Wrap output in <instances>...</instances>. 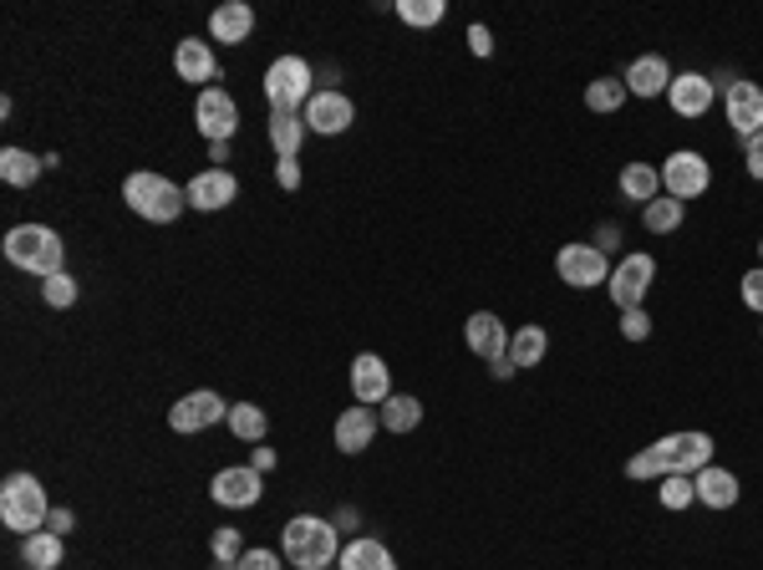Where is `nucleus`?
Returning <instances> with one entry per match:
<instances>
[{"label":"nucleus","instance_id":"5701e85b","mask_svg":"<svg viewBox=\"0 0 763 570\" xmlns=\"http://www.w3.org/2000/svg\"><path fill=\"white\" fill-rule=\"evenodd\" d=\"M173 72L184 82H214L219 77V62H214V52H209V41H179V52H173Z\"/></svg>","mask_w":763,"mask_h":570},{"label":"nucleus","instance_id":"f3484780","mask_svg":"<svg viewBox=\"0 0 763 570\" xmlns=\"http://www.w3.org/2000/svg\"><path fill=\"white\" fill-rule=\"evenodd\" d=\"M352 392H356V402H367V408H382V402L393 398V372H387V362H382L377 352H356Z\"/></svg>","mask_w":763,"mask_h":570},{"label":"nucleus","instance_id":"7ed1b4c3","mask_svg":"<svg viewBox=\"0 0 763 570\" xmlns=\"http://www.w3.org/2000/svg\"><path fill=\"white\" fill-rule=\"evenodd\" d=\"M6 260H11L15 270H26V276L52 280L66 270V245L52 225H15L11 235H6Z\"/></svg>","mask_w":763,"mask_h":570},{"label":"nucleus","instance_id":"412c9836","mask_svg":"<svg viewBox=\"0 0 763 570\" xmlns=\"http://www.w3.org/2000/svg\"><path fill=\"white\" fill-rule=\"evenodd\" d=\"M692 490H698V504H708V509H733L738 504V474L708 464V469L692 474Z\"/></svg>","mask_w":763,"mask_h":570},{"label":"nucleus","instance_id":"b1692460","mask_svg":"<svg viewBox=\"0 0 763 570\" xmlns=\"http://www.w3.org/2000/svg\"><path fill=\"white\" fill-rule=\"evenodd\" d=\"M62 556H66V545H62V535H52V530H36V535L21 540V560H26V570H56L62 566Z\"/></svg>","mask_w":763,"mask_h":570},{"label":"nucleus","instance_id":"a878e982","mask_svg":"<svg viewBox=\"0 0 763 570\" xmlns=\"http://www.w3.org/2000/svg\"><path fill=\"white\" fill-rule=\"evenodd\" d=\"M657 189H662V169H652V163H626L621 169V194L632 204H642V209L657 200Z\"/></svg>","mask_w":763,"mask_h":570},{"label":"nucleus","instance_id":"c03bdc74","mask_svg":"<svg viewBox=\"0 0 763 570\" xmlns=\"http://www.w3.org/2000/svg\"><path fill=\"white\" fill-rule=\"evenodd\" d=\"M280 189H301V163L280 159Z\"/></svg>","mask_w":763,"mask_h":570},{"label":"nucleus","instance_id":"cd10ccee","mask_svg":"<svg viewBox=\"0 0 763 570\" xmlns=\"http://www.w3.org/2000/svg\"><path fill=\"white\" fill-rule=\"evenodd\" d=\"M545 352H550V336H545V326H519V332L509 336V362L519 372H525V367H540Z\"/></svg>","mask_w":763,"mask_h":570},{"label":"nucleus","instance_id":"6ab92c4d","mask_svg":"<svg viewBox=\"0 0 763 570\" xmlns=\"http://www.w3.org/2000/svg\"><path fill=\"white\" fill-rule=\"evenodd\" d=\"M377 428H382L377 408H367V402H356V408H346L342 418H336L331 438H336V449H342V453H362V449H372V438H377Z\"/></svg>","mask_w":763,"mask_h":570},{"label":"nucleus","instance_id":"4c0bfd02","mask_svg":"<svg viewBox=\"0 0 763 570\" xmlns=\"http://www.w3.org/2000/svg\"><path fill=\"white\" fill-rule=\"evenodd\" d=\"M621 336H626V342H646V336H652V316H646L642 305H636V311H621Z\"/></svg>","mask_w":763,"mask_h":570},{"label":"nucleus","instance_id":"2f4dec72","mask_svg":"<svg viewBox=\"0 0 763 570\" xmlns=\"http://www.w3.org/2000/svg\"><path fill=\"white\" fill-rule=\"evenodd\" d=\"M626 82L621 77H595V82H585V107H591V112H616L621 103H626Z\"/></svg>","mask_w":763,"mask_h":570},{"label":"nucleus","instance_id":"393cba45","mask_svg":"<svg viewBox=\"0 0 763 570\" xmlns=\"http://www.w3.org/2000/svg\"><path fill=\"white\" fill-rule=\"evenodd\" d=\"M305 118L301 112H270V143H276V153L280 159H295L301 153V143H305Z\"/></svg>","mask_w":763,"mask_h":570},{"label":"nucleus","instance_id":"e433bc0d","mask_svg":"<svg viewBox=\"0 0 763 570\" xmlns=\"http://www.w3.org/2000/svg\"><path fill=\"white\" fill-rule=\"evenodd\" d=\"M692 499H698V490H692V474L662 478V509H687Z\"/></svg>","mask_w":763,"mask_h":570},{"label":"nucleus","instance_id":"9d476101","mask_svg":"<svg viewBox=\"0 0 763 570\" xmlns=\"http://www.w3.org/2000/svg\"><path fill=\"white\" fill-rule=\"evenodd\" d=\"M194 118H198V133L209 138V143H229L239 133V103L235 93H224V87H204L194 103Z\"/></svg>","mask_w":763,"mask_h":570},{"label":"nucleus","instance_id":"f8f14e48","mask_svg":"<svg viewBox=\"0 0 763 570\" xmlns=\"http://www.w3.org/2000/svg\"><path fill=\"white\" fill-rule=\"evenodd\" d=\"M209 494L214 504H224V509H255L260 504V469L250 464H235V469H219V474L209 478Z\"/></svg>","mask_w":763,"mask_h":570},{"label":"nucleus","instance_id":"7c9ffc66","mask_svg":"<svg viewBox=\"0 0 763 570\" xmlns=\"http://www.w3.org/2000/svg\"><path fill=\"white\" fill-rule=\"evenodd\" d=\"M687 219V204L683 200H671V194H657V200L642 209V225L652 229V235H671V229Z\"/></svg>","mask_w":763,"mask_h":570},{"label":"nucleus","instance_id":"49530a36","mask_svg":"<svg viewBox=\"0 0 763 570\" xmlns=\"http://www.w3.org/2000/svg\"><path fill=\"white\" fill-rule=\"evenodd\" d=\"M759 255H763V245H759Z\"/></svg>","mask_w":763,"mask_h":570},{"label":"nucleus","instance_id":"6e6552de","mask_svg":"<svg viewBox=\"0 0 763 570\" xmlns=\"http://www.w3.org/2000/svg\"><path fill=\"white\" fill-rule=\"evenodd\" d=\"M555 276L566 280V286H576V291H595V286L611 280V260H605L601 245H560Z\"/></svg>","mask_w":763,"mask_h":570},{"label":"nucleus","instance_id":"72a5a7b5","mask_svg":"<svg viewBox=\"0 0 763 570\" xmlns=\"http://www.w3.org/2000/svg\"><path fill=\"white\" fill-rule=\"evenodd\" d=\"M209 550H214V566H219V570H235L239 556H245V535H239L235 525H224V530H214Z\"/></svg>","mask_w":763,"mask_h":570},{"label":"nucleus","instance_id":"c9c22d12","mask_svg":"<svg viewBox=\"0 0 763 570\" xmlns=\"http://www.w3.org/2000/svg\"><path fill=\"white\" fill-rule=\"evenodd\" d=\"M41 301L52 305V311H66V305H77V280L66 276H52V280H41Z\"/></svg>","mask_w":763,"mask_h":570},{"label":"nucleus","instance_id":"ddd939ff","mask_svg":"<svg viewBox=\"0 0 763 570\" xmlns=\"http://www.w3.org/2000/svg\"><path fill=\"white\" fill-rule=\"evenodd\" d=\"M305 128L316 138H336V133H346L356 122V107H352V97L346 93H316L311 103H305Z\"/></svg>","mask_w":763,"mask_h":570},{"label":"nucleus","instance_id":"473e14b6","mask_svg":"<svg viewBox=\"0 0 763 570\" xmlns=\"http://www.w3.org/2000/svg\"><path fill=\"white\" fill-rule=\"evenodd\" d=\"M224 423H229V433H235V438H250V443H260L265 428H270V418H265V408H255V402H235Z\"/></svg>","mask_w":763,"mask_h":570},{"label":"nucleus","instance_id":"423d86ee","mask_svg":"<svg viewBox=\"0 0 763 570\" xmlns=\"http://www.w3.org/2000/svg\"><path fill=\"white\" fill-rule=\"evenodd\" d=\"M316 72L305 56H276L270 67H265V97H270V112H295L316 97Z\"/></svg>","mask_w":763,"mask_h":570},{"label":"nucleus","instance_id":"f03ea898","mask_svg":"<svg viewBox=\"0 0 763 570\" xmlns=\"http://www.w3.org/2000/svg\"><path fill=\"white\" fill-rule=\"evenodd\" d=\"M280 556H286L295 570H326L331 560H342L336 519H321V515L286 519V530H280Z\"/></svg>","mask_w":763,"mask_h":570},{"label":"nucleus","instance_id":"f704fd0d","mask_svg":"<svg viewBox=\"0 0 763 570\" xmlns=\"http://www.w3.org/2000/svg\"><path fill=\"white\" fill-rule=\"evenodd\" d=\"M397 15L408 21V26H438L448 15L443 0H397Z\"/></svg>","mask_w":763,"mask_h":570},{"label":"nucleus","instance_id":"aec40b11","mask_svg":"<svg viewBox=\"0 0 763 570\" xmlns=\"http://www.w3.org/2000/svg\"><path fill=\"white\" fill-rule=\"evenodd\" d=\"M250 31H255V11L245 0H229V6H219V11L209 15V36L224 41V46H245Z\"/></svg>","mask_w":763,"mask_h":570},{"label":"nucleus","instance_id":"39448f33","mask_svg":"<svg viewBox=\"0 0 763 570\" xmlns=\"http://www.w3.org/2000/svg\"><path fill=\"white\" fill-rule=\"evenodd\" d=\"M46 515H52V504H46V490H41L36 474H11L0 484V525L11 535H36L46 530Z\"/></svg>","mask_w":763,"mask_h":570},{"label":"nucleus","instance_id":"f257e3e1","mask_svg":"<svg viewBox=\"0 0 763 570\" xmlns=\"http://www.w3.org/2000/svg\"><path fill=\"white\" fill-rule=\"evenodd\" d=\"M712 464V438L702 428L687 433H667L636 459H626V478H671V474H698Z\"/></svg>","mask_w":763,"mask_h":570},{"label":"nucleus","instance_id":"79ce46f5","mask_svg":"<svg viewBox=\"0 0 763 570\" xmlns=\"http://www.w3.org/2000/svg\"><path fill=\"white\" fill-rule=\"evenodd\" d=\"M46 530L62 535V540H66V535L77 530V515H72V509H52V515H46Z\"/></svg>","mask_w":763,"mask_h":570},{"label":"nucleus","instance_id":"c756f323","mask_svg":"<svg viewBox=\"0 0 763 570\" xmlns=\"http://www.w3.org/2000/svg\"><path fill=\"white\" fill-rule=\"evenodd\" d=\"M41 169H46V163L31 159L26 148H0V179L11 189H31L41 179Z\"/></svg>","mask_w":763,"mask_h":570},{"label":"nucleus","instance_id":"a19ab883","mask_svg":"<svg viewBox=\"0 0 763 570\" xmlns=\"http://www.w3.org/2000/svg\"><path fill=\"white\" fill-rule=\"evenodd\" d=\"M743 163H749V179H763V133L743 138Z\"/></svg>","mask_w":763,"mask_h":570},{"label":"nucleus","instance_id":"bb28decb","mask_svg":"<svg viewBox=\"0 0 763 570\" xmlns=\"http://www.w3.org/2000/svg\"><path fill=\"white\" fill-rule=\"evenodd\" d=\"M342 570H397V560L382 540H352L342 545Z\"/></svg>","mask_w":763,"mask_h":570},{"label":"nucleus","instance_id":"20e7f679","mask_svg":"<svg viewBox=\"0 0 763 570\" xmlns=\"http://www.w3.org/2000/svg\"><path fill=\"white\" fill-rule=\"evenodd\" d=\"M122 204H128L138 219H148V225H173V219L189 209V194L173 184V179H163V173H128Z\"/></svg>","mask_w":763,"mask_h":570},{"label":"nucleus","instance_id":"dca6fc26","mask_svg":"<svg viewBox=\"0 0 763 570\" xmlns=\"http://www.w3.org/2000/svg\"><path fill=\"white\" fill-rule=\"evenodd\" d=\"M463 342H469V352L484 357L488 367L509 357V332H504V321L494 316V311H474V316L463 321Z\"/></svg>","mask_w":763,"mask_h":570},{"label":"nucleus","instance_id":"2eb2a0df","mask_svg":"<svg viewBox=\"0 0 763 570\" xmlns=\"http://www.w3.org/2000/svg\"><path fill=\"white\" fill-rule=\"evenodd\" d=\"M723 107H728V122H733L738 138L763 133V87L759 82H728Z\"/></svg>","mask_w":763,"mask_h":570},{"label":"nucleus","instance_id":"ea45409f","mask_svg":"<svg viewBox=\"0 0 763 570\" xmlns=\"http://www.w3.org/2000/svg\"><path fill=\"white\" fill-rule=\"evenodd\" d=\"M743 305H749V311H759V316H763V266L743 276Z\"/></svg>","mask_w":763,"mask_h":570},{"label":"nucleus","instance_id":"9b49d317","mask_svg":"<svg viewBox=\"0 0 763 570\" xmlns=\"http://www.w3.org/2000/svg\"><path fill=\"white\" fill-rule=\"evenodd\" d=\"M224 418H229V402H224L219 392H209V387H198V392H189V398H179L169 408L173 433H204V428L224 423Z\"/></svg>","mask_w":763,"mask_h":570},{"label":"nucleus","instance_id":"a18cd8bd","mask_svg":"<svg viewBox=\"0 0 763 570\" xmlns=\"http://www.w3.org/2000/svg\"><path fill=\"white\" fill-rule=\"evenodd\" d=\"M250 469L270 474V469H276V449H255V453H250Z\"/></svg>","mask_w":763,"mask_h":570},{"label":"nucleus","instance_id":"c85d7f7f","mask_svg":"<svg viewBox=\"0 0 763 570\" xmlns=\"http://www.w3.org/2000/svg\"><path fill=\"white\" fill-rule=\"evenodd\" d=\"M382 428H387V433H412V428L422 423V402L412 398V392H393V398L382 402Z\"/></svg>","mask_w":763,"mask_h":570},{"label":"nucleus","instance_id":"4be33fe9","mask_svg":"<svg viewBox=\"0 0 763 570\" xmlns=\"http://www.w3.org/2000/svg\"><path fill=\"white\" fill-rule=\"evenodd\" d=\"M621 82H626V93L632 97H662L671 87V67L662 62V56H636Z\"/></svg>","mask_w":763,"mask_h":570},{"label":"nucleus","instance_id":"a211bd4d","mask_svg":"<svg viewBox=\"0 0 763 570\" xmlns=\"http://www.w3.org/2000/svg\"><path fill=\"white\" fill-rule=\"evenodd\" d=\"M712 97H718V87H712V77H702V72H677L667 87V103L677 118H702L712 107Z\"/></svg>","mask_w":763,"mask_h":570},{"label":"nucleus","instance_id":"58836bf2","mask_svg":"<svg viewBox=\"0 0 763 570\" xmlns=\"http://www.w3.org/2000/svg\"><path fill=\"white\" fill-rule=\"evenodd\" d=\"M280 560H286V556H276V550H265V545H260V550H245L235 570H280Z\"/></svg>","mask_w":763,"mask_h":570},{"label":"nucleus","instance_id":"37998d69","mask_svg":"<svg viewBox=\"0 0 763 570\" xmlns=\"http://www.w3.org/2000/svg\"><path fill=\"white\" fill-rule=\"evenodd\" d=\"M469 52H474V56L494 52V36H488V26H469Z\"/></svg>","mask_w":763,"mask_h":570},{"label":"nucleus","instance_id":"4468645a","mask_svg":"<svg viewBox=\"0 0 763 570\" xmlns=\"http://www.w3.org/2000/svg\"><path fill=\"white\" fill-rule=\"evenodd\" d=\"M184 194H189V209L214 214V209H224V204L239 200V179L229 169H204V173H194V179H189Z\"/></svg>","mask_w":763,"mask_h":570},{"label":"nucleus","instance_id":"0eeeda50","mask_svg":"<svg viewBox=\"0 0 763 570\" xmlns=\"http://www.w3.org/2000/svg\"><path fill=\"white\" fill-rule=\"evenodd\" d=\"M652 280H657V260L642 250L621 255L616 266H611V280H605V291H611V301L621 305V311H636V305L646 301V291H652Z\"/></svg>","mask_w":763,"mask_h":570},{"label":"nucleus","instance_id":"1a4fd4ad","mask_svg":"<svg viewBox=\"0 0 763 570\" xmlns=\"http://www.w3.org/2000/svg\"><path fill=\"white\" fill-rule=\"evenodd\" d=\"M662 184H667L671 200H698V194H708L712 184V169L702 153H692V148H677V153H667V163H662Z\"/></svg>","mask_w":763,"mask_h":570}]
</instances>
